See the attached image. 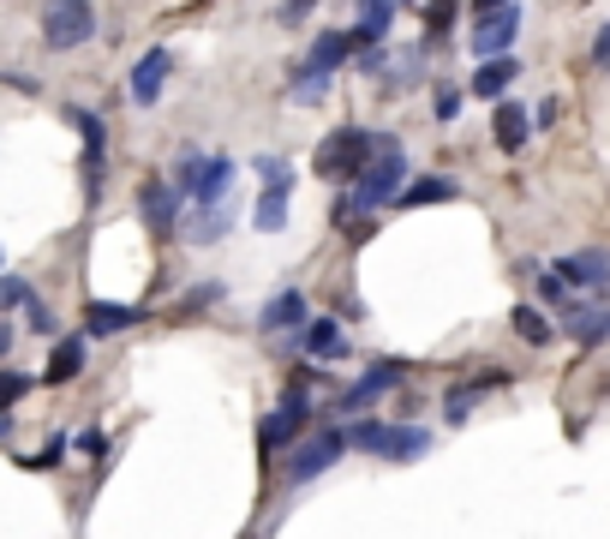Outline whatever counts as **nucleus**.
I'll list each match as a JSON object with an SVG mask.
<instances>
[{
    "label": "nucleus",
    "instance_id": "1",
    "mask_svg": "<svg viewBox=\"0 0 610 539\" xmlns=\"http://www.w3.org/2000/svg\"><path fill=\"white\" fill-rule=\"evenodd\" d=\"M353 193H348V210H360V216H371V210H383V204H395V193L407 186V156H401V138H378V156L353 174Z\"/></svg>",
    "mask_w": 610,
    "mask_h": 539
},
{
    "label": "nucleus",
    "instance_id": "2",
    "mask_svg": "<svg viewBox=\"0 0 610 539\" xmlns=\"http://www.w3.org/2000/svg\"><path fill=\"white\" fill-rule=\"evenodd\" d=\"M371 156H378V133H365V126H335V133L318 144V163L311 168H318L323 180H353Z\"/></svg>",
    "mask_w": 610,
    "mask_h": 539
},
{
    "label": "nucleus",
    "instance_id": "3",
    "mask_svg": "<svg viewBox=\"0 0 610 539\" xmlns=\"http://www.w3.org/2000/svg\"><path fill=\"white\" fill-rule=\"evenodd\" d=\"M91 37H96L91 0H49V7H42V42H49V49H84Z\"/></svg>",
    "mask_w": 610,
    "mask_h": 539
},
{
    "label": "nucleus",
    "instance_id": "4",
    "mask_svg": "<svg viewBox=\"0 0 610 539\" xmlns=\"http://www.w3.org/2000/svg\"><path fill=\"white\" fill-rule=\"evenodd\" d=\"M515 37H520V7L515 0H503V7H490L479 12V24H473V54H509L515 49Z\"/></svg>",
    "mask_w": 610,
    "mask_h": 539
},
{
    "label": "nucleus",
    "instance_id": "5",
    "mask_svg": "<svg viewBox=\"0 0 610 539\" xmlns=\"http://www.w3.org/2000/svg\"><path fill=\"white\" fill-rule=\"evenodd\" d=\"M341 449H348V432H318V438H311V444H300V449H293V456H288V479H293V486H306V479H318L323 468H335V462H341Z\"/></svg>",
    "mask_w": 610,
    "mask_h": 539
},
{
    "label": "nucleus",
    "instance_id": "6",
    "mask_svg": "<svg viewBox=\"0 0 610 539\" xmlns=\"http://www.w3.org/2000/svg\"><path fill=\"white\" fill-rule=\"evenodd\" d=\"M306 414H311L306 396H300V390H288V396H281V414H270V419H263V432H258V449H263V456H276L281 444H293V438H300Z\"/></svg>",
    "mask_w": 610,
    "mask_h": 539
},
{
    "label": "nucleus",
    "instance_id": "7",
    "mask_svg": "<svg viewBox=\"0 0 610 539\" xmlns=\"http://www.w3.org/2000/svg\"><path fill=\"white\" fill-rule=\"evenodd\" d=\"M180 186H162V180H144L138 186V216H144V222H151L156 228V235H168V228H174V216H180Z\"/></svg>",
    "mask_w": 610,
    "mask_h": 539
},
{
    "label": "nucleus",
    "instance_id": "8",
    "mask_svg": "<svg viewBox=\"0 0 610 539\" xmlns=\"http://www.w3.org/2000/svg\"><path fill=\"white\" fill-rule=\"evenodd\" d=\"M66 121L84 133V168H91V180H102V168H108V138H102V114H91V108H66Z\"/></svg>",
    "mask_w": 610,
    "mask_h": 539
},
{
    "label": "nucleus",
    "instance_id": "9",
    "mask_svg": "<svg viewBox=\"0 0 610 539\" xmlns=\"http://www.w3.org/2000/svg\"><path fill=\"white\" fill-rule=\"evenodd\" d=\"M168 49H151L144 54L138 66H132V102H144V108H151V102L162 96V84H168Z\"/></svg>",
    "mask_w": 610,
    "mask_h": 539
},
{
    "label": "nucleus",
    "instance_id": "10",
    "mask_svg": "<svg viewBox=\"0 0 610 539\" xmlns=\"http://www.w3.org/2000/svg\"><path fill=\"white\" fill-rule=\"evenodd\" d=\"M557 276L569 288H604L610 282V258L604 252H575V258H562V265H557Z\"/></svg>",
    "mask_w": 610,
    "mask_h": 539
},
{
    "label": "nucleus",
    "instance_id": "11",
    "mask_svg": "<svg viewBox=\"0 0 610 539\" xmlns=\"http://www.w3.org/2000/svg\"><path fill=\"white\" fill-rule=\"evenodd\" d=\"M234 174H240V168H234L228 156H210V163H198V174H192V198H198V204H216V198L234 186Z\"/></svg>",
    "mask_w": 610,
    "mask_h": 539
},
{
    "label": "nucleus",
    "instance_id": "12",
    "mask_svg": "<svg viewBox=\"0 0 610 539\" xmlns=\"http://www.w3.org/2000/svg\"><path fill=\"white\" fill-rule=\"evenodd\" d=\"M490 133H497L503 151H520V144H527V133H533L527 108H520V102H497V114H490Z\"/></svg>",
    "mask_w": 610,
    "mask_h": 539
},
{
    "label": "nucleus",
    "instance_id": "13",
    "mask_svg": "<svg viewBox=\"0 0 610 539\" xmlns=\"http://www.w3.org/2000/svg\"><path fill=\"white\" fill-rule=\"evenodd\" d=\"M425 449H431V432H425V426H390V432H383V449H378V456H390V462H420Z\"/></svg>",
    "mask_w": 610,
    "mask_h": 539
},
{
    "label": "nucleus",
    "instance_id": "14",
    "mask_svg": "<svg viewBox=\"0 0 610 539\" xmlns=\"http://www.w3.org/2000/svg\"><path fill=\"white\" fill-rule=\"evenodd\" d=\"M515 61H509V54H485V61H479V72H473V96H503V91H509V84H515Z\"/></svg>",
    "mask_w": 610,
    "mask_h": 539
},
{
    "label": "nucleus",
    "instance_id": "15",
    "mask_svg": "<svg viewBox=\"0 0 610 539\" xmlns=\"http://www.w3.org/2000/svg\"><path fill=\"white\" fill-rule=\"evenodd\" d=\"M258 324H263V330H300V324H306V294H293V288L270 294V305H263Z\"/></svg>",
    "mask_w": 610,
    "mask_h": 539
},
{
    "label": "nucleus",
    "instance_id": "16",
    "mask_svg": "<svg viewBox=\"0 0 610 539\" xmlns=\"http://www.w3.org/2000/svg\"><path fill=\"white\" fill-rule=\"evenodd\" d=\"M288 204H293V186H263L258 210H251V222L263 228V235H281L288 228Z\"/></svg>",
    "mask_w": 610,
    "mask_h": 539
},
{
    "label": "nucleus",
    "instance_id": "17",
    "mask_svg": "<svg viewBox=\"0 0 610 539\" xmlns=\"http://www.w3.org/2000/svg\"><path fill=\"white\" fill-rule=\"evenodd\" d=\"M228 222H234V210L216 198V204H198V216L186 222V235H192V246H210V240L228 235Z\"/></svg>",
    "mask_w": 610,
    "mask_h": 539
},
{
    "label": "nucleus",
    "instance_id": "18",
    "mask_svg": "<svg viewBox=\"0 0 610 539\" xmlns=\"http://www.w3.org/2000/svg\"><path fill=\"white\" fill-rule=\"evenodd\" d=\"M395 7H401V0H360V24H353V42H378V37H390Z\"/></svg>",
    "mask_w": 610,
    "mask_h": 539
},
{
    "label": "nucleus",
    "instance_id": "19",
    "mask_svg": "<svg viewBox=\"0 0 610 539\" xmlns=\"http://www.w3.org/2000/svg\"><path fill=\"white\" fill-rule=\"evenodd\" d=\"M306 354H311V360H341V354H348V336L335 330V318L306 324Z\"/></svg>",
    "mask_w": 610,
    "mask_h": 539
},
{
    "label": "nucleus",
    "instance_id": "20",
    "mask_svg": "<svg viewBox=\"0 0 610 539\" xmlns=\"http://www.w3.org/2000/svg\"><path fill=\"white\" fill-rule=\"evenodd\" d=\"M569 330H575V342H599L610 336V305H569Z\"/></svg>",
    "mask_w": 610,
    "mask_h": 539
},
{
    "label": "nucleus",
    "instance_id": "21",
    "mask_svg": "<svg viewBox=\"0 0 610 539\" xmlns=\"http://www.w3.org/2000/svg\"><path fill=\"white\" fill-rule=\"evenodd\" d=\"M330 79H335V72H330V66H318V61H306L300 72H293V84H288V96H293V102H323V91H330Z\"/></svg>",
    "mask_w": 610,
    "mask_h": 539
},
{
    "label": "nucleus",
    "instance_id": "22",
    "mask_svg": "<svg viewBox=\"0 0 610 539\" xmlns=\"http://www.w3.org/2000/svg\"><path fill=\"white\" fill-rule=\"evenodd\" d=\"M79 372H84V342L66 336L61 348H54V360H49V372H42V377H49V384H72Z\"/></svg>",
    "mask_w": 610,
    "mask_h": 539
},
{
    "label": "nucleus",
    "instance_id": "23",
    "mask_svg": "<svg viewBox=\"0 0 610 539\" xmlns=\"http://www.w3.org/2000/svg\"><path fill=\"white\" fill-rule=\"evenodd\" d=\"M395 377H401V366H395V360H390V366H371V372L360 377V384H353L348 396H341V407H365L371 396H378V390H390Z\"/></svg>",
    "mask_w": 610,
    "mask_h": 539
},
{
    "label": "nucleus",
    "instance_id": "24",
    "mask_svg": "<svg viewBox=\"0 0 610 539\" xmlns=\"http://www.w3.org/2000/svg\"><path fill=\"white\" fill-rule=\"evenodd\" d=\"M138 324L132 305H114V300H91V336H114V330Z\"/></svg>",
    "mask_w": 610,
    "mask_h": 539
},
{
    "label": "nucleus",
    "instance_id": "25",
    "mask_svg": "<svg viewBox=\"0 0 610 539\" xmlns=\"http://www.w3.org/2000/svg\"><path fill=\"white\" fill-rule=\"evenodd\" d=\"M443 198H455V180H431V174L395 193V204H443Z\"/></svg>",
    "mask_w": 610,
    "mask_h": 539
},
{
    "label": "nucleus",
    "instance_id": "26",
    "mask_svg": "<svg viewBox=\"0 0 610 539\" xmlns=\"http://www.w3.org/2000/svg\"><path fill=\"white\" fill-rule=\"evenodd\" d=\"M348 54H353V37H341V31H323L318 42H311V61H318V66H341V61H348Z\"/></svg>",
    "mask_w": 610,
    "mask_h": 539
},
{
    "label": "nucleus",
    "instance_id": "27",
    "mask_svg": "<svg viewBox=\"0 0 610 539\" xmlns=\"http://www.w3.org/2000/svg\"><path fill=\"white\" fill-rule=\"evenodd\" d=\"M515 336H520V342H533V348H545V342H550V324L539 318V305H515Z\"/></svg>",
    "mask_w": 610,
    "mask_h": 539
},
{
    "label": "nucleus",
    "instance_id": "28",
    "mask_svg": "<svg viewBox=\"0 0 610 539\" xmlns=\"http://www.w3.org/2000/svg\"><path fill=\"white\" fill-rule=\"evenodd\" d=\"M455 7H461V0H431V7H425V37H431V42H437V37L455 24Z\"/></svg>",
    "mask_w": 610,
    "mask_h": 539
},
{
    "label": "nucleus",
    "instance_id": "29",
    "mask_svg": "<svg viewBox=\"0 0 610 539\" xmlns=\"http://www.w3.org/2000/svg\"><path fill=\"white\" fill-rule=\"evenodd\" d=\"M383 432H390L383 419H360V426L348 432V444H353V449H383Z\"/></svg>",
    "mask_w": 610,
    "mask_h": 539
},
{
    "label": "nucleus",
    "instance_id": "30",
    "mask_svg": "<svg viewBox=\"0 0 610 539\" xmlns=\"http://www.w3.org/2000/svg\"><path fill=\"white\" fill-rule=\"evenodd\" d=\"M251 168H258L263 186H293V174H288V163H281V156H258Z\"/></svg>",
    "mask_w": 610,
    "mask_h": 539
},
{
    "label": "nucleus",
    "instance_id": "31",
    "mask_svg": "<svg viewBox=\"0 0 610 539\" xmlns=\"http://www.w3.org/2000/svg\"><path fill=\"white\" fill-rule=\"evenodd\" d=\"M31 300V288L19 282V276H0V312H12V305H24Z\"/></svg>",
    "mask_w": 610,
    "mask_h": 539
},
{
    "label": "nucleus",
    "instance_id": "32",
    "mask_svg": "<svg viewBox=\"0 0 610 539\" xmlns=\"http://www.w3.org/2000/svg\"><path fill=\"white\" fill-rule=\"evenodd\" d=\"M24 390H31V377H24V372H0V407H12Z\"/></svg>",
    "mask_w": 610,
    "mask_h": 539
},
{
    "label": "nucleus",
    "instance_id": "33",
    "mask_svg": "<svg viewBox=\"0 0 610 539\" xmlns=\"http://www.w3.org/2000/svg\"><path fill=\"white\" fill-rule=\"evenodd\" d=\"M24 312H31V330H37V336H49V330H54V312H49V305H42L37 294L24 300Z\"/></svg>",
    "mask_w": 610,
    "mask_h": 539
},
{
    "label": "nucleus",
    "instance_id": "34",
    "mask_svg": "<svg viewBox=\"0 0 610 539\" xmlns=\"http://www.w3.org/2000/svg\"><path fill=\"white\" fill-rule=\"evenodd\" d=\"M592 61H599V72H610V24H599V37H592Z\"/></svg>",
    "mask_w": 610,
    "mask_h": 539
},
{
    "label": "nucleus",
    "instance_id": "35",
    "mask_svg": "<svg viewBox=\"0 0 610 539\" xmlns=\"http://www.w3.org/2000/svg\"><path fill=\"white\" fill-rule=\"evenodd\" d=\"M61 456H66V438H49V449H42V456H31V468H54Z\"/></svg>",
    "mask_w": 610,
    "mask_h": 539
},
{
    "label": "nucleus",
    "instance_id": "36",
    "mask_svg": "<svg viewBox=\"0 0 610 539\" xmlns=\"http://www.w3.org/2000/svg\"><path fill=\"white\" fill-rule=\"evenodd\" d=\"M539 294H545L550 305H557L562 294H569V282H562V276H539Z\"/></svg>",
    "mask_w": 610,
    "mask_h": 539
},
{
    "label": "nucleus",
    "instance_id": "37",
    "mask_svg": "<svg viewBox=\"0 0 610 539\" xmlns=\"http://www.w3.org/2000/svg\"><path fill=\"white\" fill-rule=\"evenodd\" d=\"M467 407H473V384H467V390H455V396H449V419H467Z\"/></svg>",
    "mask_w": 610,
    "mask_h": 539
},
{
    "label": "nucleus",
    "instance_id": "38",
    "mask_svg": "<svg viewBox=\"0 0 610 539\" xmlns=\"http://www.w3.org/2000/svg\"><path fill=\"white\" fill-rule=\"evenodd\" d=\"M210 300H221V288L210 282V288H198V294H186L180 305H186V312H192V305H210Z\"/></svg>",
    "mask_w": 610,
    "mask_h": 539
},
{
    "label": "nucleus",
    "instance_id": "39",
    "mask_svg": "<svg viewBox=\"0 0 610 539\" xmlns=\"http://www.w3.org/2000/svg\"><path fill=\"white\" fill-rule=\"evenodd\" d=\"M79 444H84V449H91V456H108V438H102V432H96V426H91V432H84V438H79Z\"/></svg>",
    "mask_w": 610,
    "mask_h": 539
},
{
    "label": "nucleus",
    "instance_id": "40",
    "mask_svg": "<svg viewBox=\"0 0 610 539\" xmlns=\"http://www.w3.org/2000/svg\"><path fill=\"white\" fill-rule=\"evenodd\" d=\"M455 108H461V96L455 91H437V114H443V121H455Z\"/></svg>",
    "mask_w": 610,
    "mask_h": 539
},
{
    "label": "nucleus",
    "instance_id": "41",
    "mask_svg": "<svg viewBox=\"0 0 610 539\" xmlns=\"http://www.w3.org/2000/svg\"><path fill=\"white\" fill-rule=\"evenodd\" d=\"M306 7H311V0H288V12H281V19H300Z\"/></svg>",
    "mask_w": 610,
    "mask_h": 539
},
{
    "label": "nucleus",
    "instance_id": "42",
    "mask_svg": "<svg viewBox=\"0 0 610 539\" xmlns=\"http://www.w3.org/2000/svg\"><path fill=\"white\" fill-rule=\"evenodd\" d=\"M490 7H503V0H473V19H479V12H490Z\"/></svg>",
    "mask_w": 610,
    "mask_h": 539
},
{
    "label": "nucleus",
    "instance_id": "43",
    "mask_svg": "<svg viewBox=\"0 0 610 539\" xmlns=\"http://www.w3.org/2000/svg\"><path fill=\"white\" fill-rule=\"evenodd\" d=\"M7 348H12V330H7V324H0V354H7Z\"/></svg>",
    "mask_w": 610,
    "mask_h": 539
}]
</instances>
